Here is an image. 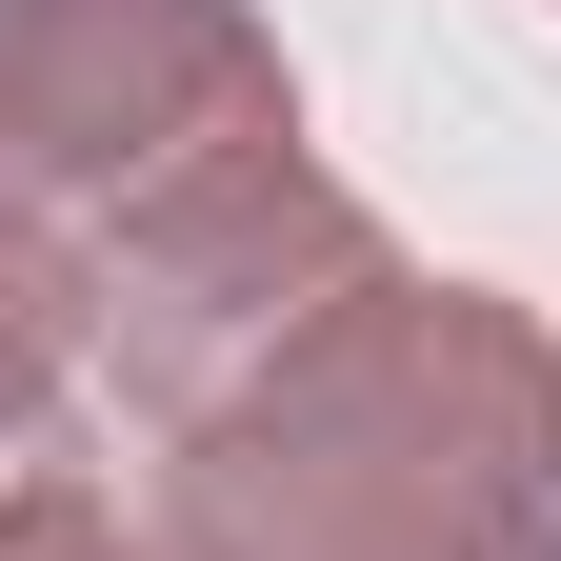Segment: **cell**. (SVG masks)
Returning a JSON list of instances; mask_svg holds the SVG:
<instances>
[{
	"instance_id": "1",
	"label": "cell",
	"mask_w": 561,
	"mask_h": 561,
	"mask_svg": "<svg viewBox=\"0 0 561 561\" xmlns=\"http://www.w3.org/2000/svg\"><path fill=\"white\" fill-rule=\"evenodd\" d=\"M181 561H561V321L502 280H362L241 401L161 421Z\"/></svg>"
},
{
	"instance_id": "2",
	"label": "cell",
	"mask_w": 561,
	"mask_h": 561,
	"mask_svg": "<svg viewBox=\"0 0 561 561\" xmlns=\"http://www.w3.org/2000/svg\"><path fill=\"white\" fill-rule=\"evenodd\" d=\"M301 140V81L241 0H0V181L41 221H140L201 161Z\"/></svg>"
},
{
	"instance_id": "3",
	"label": "cell",
	"mask_w": 561,
	"mask_h": 561,
	"mask_svg": "<svg viewBox=\"0 0 561 561\" xmlns=\"http://www.w3.org/2000/svg\"><path fill=\"white\" fill-rule=\"evenodd\" d=\"M362 280H401V241L362 221V181H321L301 140H261V161L161 181L101 241V362H121L140 421H201V401H241L280 341H321Z\"/></svg>"
},
{
	"instance_id": "4",
	"label": "cell",
	"mask_w": 561,
	"mask_h": 561,
	"mask_svg": "<svg viewBox=\"0 0 561 561\" xmlns=\"http://www.w3.org/2000/svg\"><path fill=\"white\" fill-rule=\"evenodd\" d=\"M101 362V241L0 181V481L60 461V381Z\"/></svg>"
},
{
	"instance_id": "5",
	"label": "cell",
	"mask_w": 561,
	"mask_h": 561,
	"mask_svg": "<svg viewBox=\"0 0 561 561\" xmlns=\"http://www.w3.org/2000/svg\"><path fill=\"white\" fill-rule=\"evenodd\" d=\"M0 561H181V541H161V522H121L81 461H21V481H0Z\"/></svg>"
}]
</instances>
